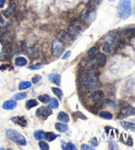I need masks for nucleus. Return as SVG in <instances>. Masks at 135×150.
Returning a JSON list of instances; mask_svg holds the SVG:
<instances>
[{
  "instance_id": "f257e3e1",
  "label": "nucleus",
  "mask_w": 135,
  "mask_h": 150,
  "mask_svg": "<svg viewBox=\"0 0 135 150\" xmlns=\"http://www.w3.org/2000/svg\"><path fill=\"white\" fill-rule=\"evenodd\" d=\"M80 85L81 88L86 92H93L99 87V80L98 76L94 70H86L82 72L80 76Z\"/></svg>"
},
{
  "instance_id": "f03ea898",
  "label": "nucleus",
  "mask_w": 135,
  "mask_h": 150,
  "mask_svg": "<svg viewBox=\"0 0 135 150\" xmlns=\"http://www.w3.org/2000/svg\"><path fill=\"white\" fill-rule=\"evenodd\" d=\"M106 64V56L103 53H98V54H94L93 56H90L88 60L86 67L90 70H94L96 68L104 67Z\"/></svg>"
},
{
  "instance_id": "7ed1b4c3",
  "label": "nucleus",
  "mask_w": 135,
  "mask_h": 150,
  "mask_svg": "<svg viewBox=\"0 0 135 150\" xmlns=\"http://www.w3.org/2000/svg\"><path fill=\"white\" fill-rule=\"evenodd\" d=\"M132 6H131L130 0H120L118 5V14L121 19L126 20L130 17Z\"/></svg>"
},
{
  "instance_id": "20e7f679",
  "label": "nucleus",
  "mask_w": 135,
  "mask_h": 150,
  "mask_svg": "<svg viewBox=\"0 0 135 150\" xmlns=\"http://www.w3.org/2000/svg\"><path fill=\"white\" fill-rule=\"evenodd\" d=\"M6 137H8L10 141H13V142H15L16 144H18V145H20V146H25L26 144H27L25 138L15 129L6 130Z\"/></svg>"
},
{
  "instance_id": "39448f33",
  "label": "nucleus",
  "mask_w": 135,
  "mask_h": 150,
  "mask_svg": "<svg viewBox=\"0 0 135 150\" xmlns=\"http://www.w3.org/2000/svg\"><path fill=\"white\" fill-rule=\"evenodd\" d=\"M65 50V44L59 39H56L52 42V54L56 58L60 56Z\"/></svg>"
},
{
  "instance_id": "423d86ee",
  "label": "nucleus",
  "mask_w": 135,
  "mask_h": 150,
  "mask_svg": "<svg viewBox=\"0 0 135 150\" xmlns=\"http://www.w3.org/2000/svg\"><path fill=\"white\" fill-rule=\"evenodd\" d=\"M83 29H84V27H83L82 23H81L80 21H75V22L70 25L68 33H70L72 37H77V35H79L82 33Z\"/></svg>"
},
{
  "instance_id": "0eeeda50",
  "label": "nucleus",
  "mask_w": 135,
  "mask_h": 150,
  "mask_svg": "<svg viewBox=\"0 0 135 150\" xmlns=\"http://www.w3.org/2000/svg\"><path fill=\"white\" fill-rule=\"evenodd\" d=\"M104 99V93L100 90H95L93 91V93L90 94V100L95 104H99L102 102V100Z\"/></svg>"
},
{
  "instance_id": "6e6552de",
  "label": "nucleus",
  "mask_w": 135,
  "mask_h": 150,
  "mask_svg": "<svg viewBox=\"0 0 135 150\" xmlns=\"http://www.w3.org/2000/svg\"><path fill=\"white\" fill-rule=\"evenodd\" d=\"M81 18L86 22H93L96 19V12L94 8H90V10H85L84 12L81 14Z\"/></svg>"
},
{
  "instance_id": "1a4fd4ad",
  "label": "nucleus",
  "mask_w": 135,
  "mask_h": 150,
  "mask_svg": "<svg viewBox=\"0 0 135 150\" xmlns=\"http://www.w3.org/2000/svg\"><path fill=\"white\" fill-rule=\"evenodd\" d=\"M52 114V110H51L50 108H46V106H42V108H40L38 110H37V116L40 118H44V119H46V118H48L49 116Z\"/></svg>"
},
{
  "instance_id": "9d476101",
  "label": "nucleus",
  "mask_w": 135,
  "mask_h": 150,
  "mask_svg": "<svg viewBox=\"0 0 135 150\" xmlns=\"http://www.w3.org/2000/svg\"><path fill=\"white\" fill-rule=\"evenodd\" d=\"M123 37L127 38V39H131V38H135V26H129L123 29Z\"/></svg>"
},
{
  "instance_id": "9b49d317",
  "label": "nucleus",
  "mask_w": 135,
  "mask_h": 150,
  "mask_svg": "<svg viewBox=\"0 0 135 150\" xmlns=\"http://www.w3.org/2000/svg\"><path fill=\"white\" fill-rule=\"evenodd\" d=\"M135 114V108H132V106H130V105H127L126 108H123L122 110H121V114L120 116H122V118H126L128 117V116H131V115H134Z\"/></svg>"
},
{
  "instance_id": "f8f14e48",
  "label": "nucleus",
  "mask_w": 135,
  "mask_h": 150,
  "mask_svg": "<svg viewBox=\"0 0 135 150\" xmlns=\"http://www.w3.org/2000/svg\"><path fill=\"white\" fill-rule=\"evenodd\" d=\"M13 41V35L10 33H4L1 37H0V42L2 43L3 45L5 44H10Z\"/></svg>"
},
{
  "instance_id": "ddd939ff",
  "label": "nucleus",
  "mask_w": 135,
  "mask_h": 150,
  "mask_svg": "<svg viewBox=\"0 0 135 150\" xmlns=\"http://www.w3.org/2000/svg\"><path fill=\"white\" fill-rule=\"evenodd\" d=\"M58 37H59V40L63 41V42H68L69 44L72 43V38L73 37L69 33H65V31H60Z\"/></svg>"
},
{
  "instance_id": "4468645a",
  "label": "nucleus",
  "mask_w": 135,
  "mask_h": 150,
  "mask_svg": "<svg viewBox=\"0 0 135 150\" xmlns=\"http://www.w3.org/2000/svg\"><path fill=\"white\" fill-rule=\"evenodd\" d=\"M12 121L16 124L22 126V127H25L27 125V120L25 119V117H14L12 118Z\"/></svg>"
},
{
  "instance_id": "2eb2a0df",
  "label": "nucleus",
  "mask_w": 135,
  "mask_h": 150,
  "mask_svg": "<svg viewBox=\"0 0 135 150\" xmlns=\"http://www.w3.org/2000/svg\"><path fill=\"white\" fill-rule=\"evenodd\" d=\"M2 106L4 110H14V108L17 106V102H16V100H8V101H5V102L3 103Z\"/></svg>"
},
{
  "instance_id": "dca6fc26",
  "label": "nucleus",
  "mask_w": 135,
  "mask_h": 150,
  "mask_svg": "<svg viewBox=\"0 0 135 150\" xmlns=\"http://www.w3.org/2000/svg\"><path fill=\"white\" fill-rule=\"evenodd\" d=\"M49 80H50L51 83H55V85H60V83H61V76L59 74H50L48 76Z\"/></svg>"
},
{
  "instance_id": "f3484780",
  "label": "nucleus",
  "mask_w": 135,
  "mask_h": 150,
  "mask_svg": "<svg viewBox=\"0 0 135 150\" xmlns=\"http://www.w3.org/2000/svg\"><path fill=\"white\" fill-rule=\"evenodd\" d=\"M121 125H122V127L125 128V129L135 131V123L127 122V121H122V122H121Z\"/></svg>"
},
{
  "instance_id": "a211bd4d",
  "label": "nucleus",
  "mask_w": 135,
  "mask_h": 150,
  "mask_svg": "<svg viewBox=\"0 0 135 150\" xmlns=\"http://www.w3.org/2000/svg\"><path fill=\"white\" fill-rule=\"evenodd\" d=\"M15 8H16V4H15V3L10 4V6H8V8L4 10V12H3L5 17H6V18L12 17V16H13V14H14V12H15Z\"/></svg>"
},
{
  "instance_id": "6ab92c4d",
  "label": "nucleus",
  "mask_w": 135,
  "mask_h": 150,
  "mask_svg": "<svg viewBox=\"0 0 135 150\" xmlns=\"http://www.w3.org/2000/svg\"><path fill=\"white\" fill-rule=\"evenodd\" d=\"M15 64L18 67H22V66L27 65V60L23 56H18V58H15Z\"/></svg>"
},
{
  "instance_id": "aec40b11",
  "label": "nucleus",
  "mask_w": 135,
  "mask_h": 150,
  "mask_svg": "<svg viewBox=\"0 0 135 150\" xmlns=\"http://www.w3.org/2000/svg\"><path fill=\"white\" fill-rule=\"evenodd\" d=\"M55 128H56L58 131H60V133H65V131H68V129H69L68 125L63 122L56 123V124H55Z\"/></svg>"
},
{
  "instance_id": "412c9836",
  "label": "nucleus",
  "mask_w": 135,
  "mask_h": 150,
  "mask_svg": "<svg viewBox=\"0 0 135 150\" xmlns=\"http://www.w3.org/2000/svg\"><path fill=\"white\" fill-rule=\"evenodd\" d=\"M57 119L60 121V122H63V123H68L69 121H70V118H69L68 114H65V112H60L57 116Z\"/></svg>"
},
{
  "instance_id": "4be33fe9",
  "label": "nucleus",
  "mask_w": 135,
  "mask_h": 150,
  "mask_svg": "<svg viewBox=\"0 0 135 150\" xmlns=\"http://www.w3.org/2000/svg\"><path fill=\"white\" fill-rule=\"evenodd\" d=\"M45 131H43V130H37V131H34V133H33V137H34L35 140H43V139H45Z\"/></svg>"
},
{
  "instance_id": "5701e85b",
  "label": "nucleus",
  "mask_w": 135,
  "mask_h": 150,
  "mask_svg": "<svg viewBox=\"0 0 135 150\" xmlns=\"http://www.w3.org/2000/svg\"><path fill=\"white\" fill-rule=\"evenodd\" d=\"M99 116H100L101 118H103V119H106V120H111L113 118L112 114L109 112H106V110H103V112H101L100 114H99Z\"/></svg>"
},
{
  "instance_id": "b1692460",
  "label": "nucleus",
  "mask_w": 135,
  "mask_h": 150,
  "mask_svg": "<svg viewBox=\"0 0 135 150\" xmlns=\"http://www.w3.org/2000/svg\"><path fill=\"white\" fill-rule=\"evenodd\" d=\"M39 100L43 103H49V101L51 100V98H50V96L47 95V94H43V95L39 96Z\"/></svg>"
},
{
  "instance_id": "393cba45",
  "label": "nucleus",
  "mask_w": 135,
  "mask_h": 150,
  "mask_svg": "<svg viewBox=\"0 0 135 150\" xmlns=\"http://www.w3.org/2000/svg\"><path fill=\"white\" fill-rule=\"evenodd\" d=\"M57 138V135H55V133H45V139L48 141V142H51V141H53V140H55Z\"/></svg>"
},
{
  "instance_id": "a878e982",
  "label": "nucleus",
  "mask_w": 135,
  "mask_h": 150,
  "mask_svg": "<svg viewBox=\"0 0 135 150\" xmlns=\"http://www.w3.org/2000/svg\"><path fill=\"white\" fill-rule=\"evenodd\" d=\"M59 103H58L57 99H55V98H51V100L49 101V108H57Z\"/></svg>"
},
{
  "instance_id": "bb28decb",
  "label": "nucleus",
  "mask_w": 135,
  "mask_h": 150,
  "mask_svg": "<svg viewBox=\"0 0 135 150\" xmlns=\"http://www.w3.org/2000/svg\"><path fill=\"white\" fill-rule=\"evenodd\" d=\"M38 105V101L35 99H30V100H27V102H26V106L27 108H32L34 106Z\"/></svg>"
},
{
  "instance_id": "cd10ccee",
  "label": "nucleus",
  "mask_w": 135,
  "mask_h": 150,
  "mask_svg": "<svg viewBox=\"0 0 135 150\" xmlns=\"http://www.w3.org/2000/svg\"><path fill=\"white\" fill-rule=\"evenodd\" d=\"M30 87H31V83H29V81H21L20 85H19L20 90H25V89H28Z\"/></svg>"
},
{
  "instance_id": "c85d7f7f",
  "label": "nucleus",
  "mask_w": 135,
  "mask_h": 150,
  "mask_svg": "<svg viewBox=\"0 0 135 150\" xmlns=\"http://www.w3.org/2000/svg\"><path fill=\"white\" fill-rule=\"evenodd\" d=\"M52 92L57 96L58 99H63V91L60 90V89H58V88H52Z\"/></svg>"
},
{
  "instance_id": "c756f323",
  "label": "nucleus",
  "mask_w": 135,
  "mask_h": 150,
  "mask_svg": "<svg viewBox=\"0 0 135 150\" xmlns=\"http://www.w3.org/2000/svg\"><path fill=\"white\" fill-rule=\"evenodd\" d=\"M61 147H63V149L65 150H75L76 147L74 144H72V143H68V144H63L61 145Z\"/></svg>"
},
{
  "instance_id": "7c9ffc66",
  "label": "nucleus",
  "mask_w": 135,
  "mask_h": 150,
  "mask_svg": "<svg viewBox=\"0 0 135 150\" xmlns=\"http://www.w3.org/2000/svg\"><path fill=\"white\" fill-rule=\"evenodd\" d=\"M26 96H27L26 93H19V94H16V95L14 96V100H22L24 99Z\"/></svg>"
},
{
  "instance_id": "2f4dec72",
  "label": "nucleus",
  "mask_w": 135,
  "mask_h": 150,
  "mask_svg": "<svg viewBox=\"0 0 135 150\" xmlns=\"http://www.w3.org/2000/svg\"><path fill=\"white\" fill-rule=\"evenodd\" d=\"M39 146H40V148L42 150H49V145H48L46 142H42V141H41V142L39 143Z\"/></svg>"
},
{
  "instance_id": "473e14b6",
  "label": "nucleus",
  "mask_w": 135,
  "mask_h": 150,
  "mask_svg": "<svg viewBox=\"0 0 135 150\" xmlns=\"http://www.w3.org/2000/svg\"><path fill=\"white\" fill-rule=\"evenodd\" d=\"M97 49H98V47H97V46H94V47H92V48H90V49L88 50V52H87L88 56H93V55L96 53V51H97Z\"/></svg>"
},
{
  "instance_id": "72a5a7b5",
  "label": "nucleus",
  "mask_w": 135,
  "mask_h": 150,
  "mask_svg": "<svg viewBox=\"0 0 135 150\" xmlns=\"http://www.w3.org/2000/svg\"><path fill=\"white\" fill-rule=\"evenodd\" d=\"M43 67L42 64H38V65H33V66H29V69L30 70H39V69H41V68Z\"/></svg>"
},
{
  "instance_id": "f704fd0d",
  "label": "nucleus",
  "mask_w": 135,
  "mask_h": 150,
  "mask_svg": "<svg viewBox=\"0 0 135 150\" xmlns=\"http://www.w3.org/2000/svg\"><path fill=\"white\" fill-rule=\"evenodd\" d=\"M73 116H78V118L83 119V120H86V117H85L83 114H81V112H74V114H73Z\"/></svg>"
},
{
  "instance_id": "c9c22d12",
  "label": "nucleus",
  "mask_w": 135,
  "mask_h": 150,
  "mask_svg": "<svg viewBox=\"0 0 135 150\" xmlns=\"http://www.w3.org/2000/svg\"><path fill=\"white\" fill-rule=\"evenodd\" d=\"M6 69H10V70H12V69H13V67H10V65H1V66H0V70H1V71L6 70Z\"/></svg>"
},
{
  "instance_id": "e433bc0d",
  "label": "nucleus",
  "mask_w": 135,
  "mask_h": 150,
  "mask_svg": "<svg viewBox=\"0 0 135 150\" xmlns=\"http://www.w3.org/2000/svg\"><path fill=\"white\" fill-rule=\"evenodd\" d=\"M90 143H92V145H93V147H97V146L99 145V142H98L97 138H94L93 140L90 141Z\"/></svg>"
},
{
  "instance_id": "4c0bfd02",
  "label": "nucleus",
  "mask_w": 135,
  "mask_h": 150,
  "mask_svg": "<svg viewBox=\"0 0 135 150\" xmlns=\"http://www.w3.org/2000/svg\"><path fill=\"white\" fill-rule=\"evenodd\" d=\"M41 75H37V76H34V77L32 78V83H39L41 80Z\"/></svg>"
},
{
  "instance_id": "58836bf2",
  "label": "nucleus",
  "mask_w": 135,
  "mask_h": 150,
  "mask_svg": "<svg viewBox=\"0 0 135 150\" xmlns=\"http://www.w3.org/2000/svg\"><path fill=\"white\" fill-rule=\"evenodd\" d=\"M109 148L110 149H118V145L116 144H114L113 142H109Z\"/></svg>"
},
{
  "instance_id": "ea45409f",
  "label": "nucleus",
  "mask_w": 135,
  "mask_h": 150,
  "mask_svg": "<svg viewBox=\"0 0 135 150\" xmlns=\"http://www.w3.org/2000/svg\"><path fill=\"white\" fill-rule=\"evenodd\" d=\"M71 55V51H67V52L65 53V54L63 55V60H67L69 56Z\"/></svg>"
},
{
  "instance_id": "a19ab883",
  "label": "nucleus",
  "mask_w": 135,
  "mask_h": 150,
  "mask_svg": "<svg viewBox=\"0 0 135 150\" xmlns=\"http://www.w3.org/2000/svg\"><path fill=\"white\" fill-rule=\"evenodd\" d=\"M81 149H87V150H93V147L90 145H82L81 146Z\"/></svg>"
},
{
  "instance_id": "79ce46f5",
  "label": "nucleus",
  "mask_w": 135,
  "mask_h": 150,
  "mask_svg": "<svg viewBox=\"0 0 135 150\" xmlns=\"http://www.w3.org/2000/svg\"><path fill=\"white\" fill-rule=\"evenodd\" d=\"M4 3H5V0H0V8H2L4 6Z\"/></svg>"
},
{
  "instance_id": "37998d69",
  "label": "nucleus",
  "mask_w": 135,
  "mask_h": 150,
  "mask_svg": "<svg viewBox=\"0 0 135 150\" xmlns=\"http://www.w3.org/2000/svg\"><path fill=\"white\" fill-rule=\"evenodd\" d=\"M2 23H4V20H3L2 15H1V14H0V24H2Z\"/></svg>"
},
{
  "instance_id": "c03bdc74",
  "label": "nucleus",
  "mask_w": 135,
  "mask_h": 150,
  "mask_svg": "<svg viewBox=\"0 0 135 150\" xmlns=\"http://www.w3.org/2000/svg\"><path fill=\"white\" fill-rule=\"evenodd\" d=\"M2 33H3V27H1V26H0V35H1Z\"/></svg>"
},
{
  "instance_id": "a18cd8bd",
  "label": "nucleus",
  "mask_w": 135,
  "mask_h": 150,
  "mask_svg": "<svg viewBox=\"0 0 135 150\" xmlns=\"http://www.w3.org/2000/svg\"><path fill=\"white\" fill-rule=\"evenodd\" d=\"M108 1H110V2H113V1H114V0H108Z\"/></svg>"
},
{
  "instance_id": "49530a36",
  "label": "nucleus",
  "mask_w": 135,
  "mask_h": 150,
  "mask_svg": "<svg viewBox=\"0 0 135 150\" xmlns=\"http://www.w3.org/2000/svg\"><path fill=\"white\" fill-rule=\"evenodd\" d=\"M10 1H13V0H10Z\"/></svg>"
}]
</instances>
